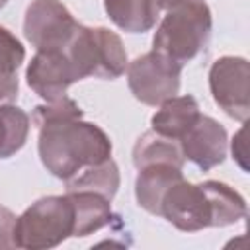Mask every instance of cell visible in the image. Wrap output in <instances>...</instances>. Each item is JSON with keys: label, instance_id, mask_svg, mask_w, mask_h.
<instances>
[{"label": "cell", "instance_id": "cell-7", "mask_svg": "<svg viewBox=\"0 0 250 250\" xmlns=\"http://www.w3.org/2000/svg\"><path fill=\"white\" fill-rule=\"evenodd\" d=\"M78 25L61 0H31L23 18V35L37 51H62Z\"/></svg>", "mask_w": 250, "mask_h": 250}, {"label": "cell", "instance_id": "cell-2", "mask_svg": "<svg viewBox=\"0 0 250 250\" xmlns=\"http://www.w3.org/2000/svg\"><path fill=\"white\" fill-rule=\"evenodd\" d=\"M160 217L182 232H197L238 223L246 217V201L225 182L205 180L191 184L182 178L162 195Z\"/></svg>", "mask_w": 250, "mask_h": 250}, {"label": "cell", "instance_id": "cell-16", "mask_svg": "<svg viewBox=\"0 0 250 250\" xmlns=\"http://www.w3.org/2000/svg\"><path fill=\"white\" fill-rule=\"evenodd\" d=\"M156 162H166V164L184 168L186 158H184L180 143L176 139H168L150 129L137 139V143L133 146V164L139 170L143 166L156 164Z\"/></svg>", "mask_w": 250, "mask_h": 250}, {"label": "cell", "instance_id": "cell-18", "mask_svg": "<svg viewBox=\"0 0 250 250\" xmlns=\"http://www.w3.org/2000/svg\"><path fill=\"white\" fill-rule=\"evenodd\" d=\"M31 117L18 105H0V158L20 152L29 137Z\"/></svg>", "mask_w": 250, "mask_h": 250}, {"label": "cell", "instance_id": "cell-4", "mask_svg": "<svg viewBox=\"0 0 250 250\" xmlns=\"http://www.w3.org/2000/svg\"><path fill=\"white\" fill-rule=\"evenodd\" d=\"M74 232V205L70 197L47 195L31 203L18 219L14 229L16 248L47 250L55 248Z\"/></svg>", "mask_w": 250, "mask_h": 250}, {"label": "cell", "instance_id": "cell-1", "mask_svg": "<svg viewBox=\"0 0 250 250\" xmlns=\"http://www.w3.org/2000/svg\"><path fill=\"white\" fill-rule=\"evenodd\" d=\"M82 115L80 105L68 96L37 105L31 113V123L39 129L37 152L41 164L62 182L111 158L113 146L105 131L96 123L82 121Z\"/></svg>", "mask_w": 250, "mask_h": 250}, {"label": "cell", "instance_id": "cell-5", "mask_svg": "<svg viewBox=\"0 0 250 250\" xmlns=\"http://www.w3.org/2000/svg\"><path fill=\"white\" fill-rule=\"evenodd\" d=\"M78 80L88 76L115 80L127 68V51L121 37L107 27L78 25L70 43L64 47Z\"/></svg>", "mask_w": 250, "mask_h": 250}, {"label": "cell", "instance_id": "cell-21", "mask_svg": "<svg viewBox=\"0 0 250 250\" xmlns=\"http://www.w3.org/2000/svg\"><path fill=\"white\" fill-rule=\"evenodd\" d=\"M178 2H184V0H158V6H160V8H164V10H168L170 6L178 4Z\"/></svg>", "mask_w": 250, "mask_h": 250}, {"label": "cell", "instance_id": "cell-12", "mask_svg": "<svg viewBox=\"0 0 250 250\" xmlns=\"http://www.w3.org/2000/svg\"><path fill=\"white\" fill-rule=\"evenodd\" d=\"M201 115L199 104L193 96H172L160 104L158 111L150 119V129L168 139L180 141L186 131L197 121Z\"/></svg>", "mask_w": 250, "mask_h": 250}, {"label": "cell", "instance_id": "cell-3", "mask_svg": "<svg viewBox=\"0 0 250 250\" xmlns=\"http://www.w3.org/2000/svg\"><path fill=\"white\" fill-rule=\"evenodd\" d=\"M213 16L203 0H184L166 10L152 37V51L178 62L193 61L209 43Z\"/></svg>", "mask_w": 250, "mask_h": 250}, {"label": "cell", "instance_id": "cell-11", "mask_svg": "<svg viewBox=\"0 0 250 250\" xmlns=\"http://www.w3.org/2000/svg\"><path fill=\"white\" fill-rule=\"evenodd\" d=\"M182 178H184L182 168L166 162H156L139 168V176L135 180V197L139 207H143L150 215L160 217L162 195L170 186H174Z\"/></svg>", "mask_w": 250, "mask_h": 250}, {"label": "cell", "instance_id": "cell-19", "mask_svg": "<svg viewBox=\"0 0 250 250\" xmlns=\"http://www.w3.org/2000/svg\"><path fill=\"white\" fill-rule=\"evenodd\" d=\"M16 215L0 205V250H10L16 248V238H14V229H16Z\"/></svg>", "mask_w": 250, "mask_h": 250}, {"label": "cell", "instance_id": "cell-6", "mask_svg": "<svg viewBox=\"0 0 250 250\" xmlns=\"http://www.w3.org/2000/svg\"><path fill=\"white\" fill-rule=\"evenodd\" d=\"M182 66L164 55L150 51L127 64V84L135 100L145 105H160L180 90Z\"/></svg>", "mask_w": 250, "mask_h": 250}, {"label": "cell", "instance_id": "cell-10", "mask_svg": "<svg viewBox=\"0 0 250 250\" xmlns=\"http://www.w3.org/2000/svg\"><path fill=\"white\" fill-rule=\"evenodd\" d=\"M186 160H191L203 172L219 166L227 158L229 137L227 129L209 115H199L197 121L178 141Z\"/></svg>", "mask_w": 250, "mask_h": 250}, {"label": "cell", "instance_id": "cell-17", "mask_svg": "<svg viewBox=\"0 0 250 250\" xmlns=\"http://www.w3.org/2000/svg\"><path fill=\"white\" fill-rule=\"evenodd\" d=\"M64 184H66V191H94L107 199H113L119 189L121 178L115 160L107 158L102 164L84 168L80 174L66 180Z\"/></svg>", "mask_w": 250, "mask_h": 250}, {"label": "cell", "instance_id": "cell-15", "mask_svg": "<svg viewBox=\"0 0 250 250\" xmlns=\"http://www.w3.org/2000/svg\"><path fill=\"white\" fill-rule=\"evenodd\" d=\"M25 59L21 41L4 25H0V104H12L18 98V68Z\"/></svg>", "mask_w": 250, "mask_h": 250}, {"label": "cell", "instance_id": "cell-22", "mask_svg": "<svg viewBox=\"0 0 250 250\" xmlns=\"http://www.w3.org/2000/svg\"><path fill=\"white\" fill-rule=\"evenodd\" d=\"M6 4H8V0H0V10H2V8L6 6Z\"/></svg>", "mask_w": 250, "mask_h": 250}, {"label": "cell", "instance_id": "cell-8", "mask_svg": "<svg viewBox=\"0 0 250 250\" xmlns=\"http://www.w3.org/2000/svg\"><path fill=\"white\" fill-rule=\"evenodd\" d=\"M209 90L215 104L244 123L250 113V64L244 57H219L209 68Z\"/></svg>", "mask_w": 250, "mask_h": 250}, {"label": "cell", "instance_id": "cell-9", "mask_svg": "<svg viewBox=\"0 0 250 250\" xmlns=\"http://www.w3.org/2000/svg\"><path fill=\"white\" fill-rule=\"evenodd\" d=\"M27 86L43 98L47 104L59 102L66 96V90L78 82L76 70L62 51H37L25 70Z\"/></svg>", "mask_w": 250, "mask_h": 250}, {"label": "cell", "instance_id": "cell-13", "mask_svg": "<svg viewBox=\"0 0 250 250\" xmlns=\"http://www.w3.org/2000/svg\"><path fill=\"white\" fill-rule=\"evenodd\" d=\"M107 18L127 33H145L156 25L158 0H104Z\"/></svg>", "mask_w": 250, "mask_h": 250}, {"label": "cell", "instance_id": "cell-14", "mask_svg": "<svg viewBox=\"0 0 250 250\" xmlns=\"http://www.w3.org/2000/svg\"><path fill=\"white\" fill-rule=\"evenodd\" d=\"M74 205V238L94 234L111 221V199L94 191H66Z\"/></svg>", "mask_w": 250, "mask_h": 250}, {"label": "cell", "instance_id": "cell-20", "mask_svg": "<svg viewBox=\"0 0 250 250\" xmlns=\"http://www.w3.org/2000/svg\"><path fill=\"white\" fill-rule=\"evenodd\" d=\"M246 141H244V127L234 135V139H232V158H236V162H238V166L244 170V172H248V164H246Z\"/></svg>", "mask_w": 250, "mask_h": 250}]
</instances>
